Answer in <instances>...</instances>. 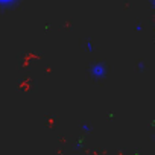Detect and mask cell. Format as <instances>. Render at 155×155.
Wrapping results in <instances>:
<instances>
[{"instance_id": "cell-1", "label": "cell", "mask_w": 155, "mask_h": 155, "mask_svg": "<svg viewBox=\"0 0 155 155\" xmlns=\"http://www.w3.org/2000/svg\"><path fill=\"white\" fill-rule=\"evenodd\" d=\"M107 74V67L104 64H94L91 67V76L93 78H104Z\"/></svg>"}, {"instance_id": "cell-4", "label": "cell", "mask_w": 155, "mask_h": 155, "mask_svg": "<svg viewBox=\"0 0 155 155\" xmlns=\"http://www.w3.org/2000/svg\"><path fill=\"white\" fill-rule=\"evenodd\" d=\"M0 2H2V3H5V5H8L9 2H12V0H0Z\"/></svg>"}, {"instance_id": "cell-2", "label": "cell", "mask_w": 155, "mask_h": 155, "mask_svg": "<svg viewBox=\"0 0 155 155\" xmlns=\"http://www.w3.org/2000/svg\"><path fill=\"white\" fill-rule=\"evenodd\" d=\"M82 129H84V131H87V132H90V126H88V125H85V123L82 125Z\"/></svg>"}, {"instance_id": "cell-3", "label": "cell", "mask_w": 155, "mask_h": 155, "mask_svg": "<svg viewBox=\"0 0 155 155\" xmlns=\"http://www.w3.org/2000/svg\"><path fill=\"white\" fill-rule=\"evenodd\" d=\"M87 46H88V52H93V44H91L90 41L87 43Z\"/></svg>"}]
</instances>
